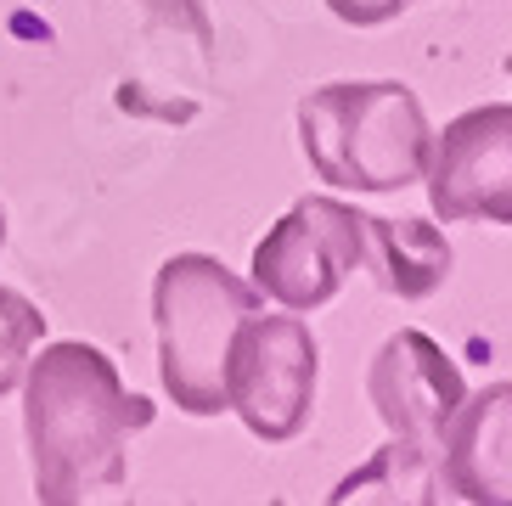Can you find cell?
I'll list each match as a JSON object with an SVG mask.
<instances>
[{"label": "cell", "instance_id": "4", "mask_svg": "<svg viewBox=\"0 0 512 506\" xmlns=\"http://www.w3.org/2000/svg\"><path fill=\"white\" fill-rule=\"evenodd\" d=\"M316 377L321 349L299 315H242L226 355V411H237L254 439L265 445L299 439L316 411Z\"/></svg>", "mask_w": 512, "mask_h": 506}, {"label": "cell", "instance_id": "9", "mask_svg": "<svg viewBox=\"0 0 512 506\" xmlns=\"http://www.w3.org/2000/svg\"><path fill=\"white\" fill-rule=\"evenodd\" d=\"M361 270L377 282V293L394 298H428L451 276V242L434 220H389V214H366V253Z\"/></svg>", "mask_w": 512, "mask_h": 506}, {"label": "cell", "instance_id": "10", "mask_svg": "<svg viewBox=\"0 0 512 506\" xmlns=\"http://www.w3.org/2000/svg\"><path fill=\"white\" fill-rule=\"evenodd\" d=\"M40 338H46V315L34 310L17 287H0V400L17 388Z\"/></svg>", "mask_w": 512, "mask_h": 506}, {"label": "cell", "instance_id": "5", "mask_svg": "<svg viewBox=\"0 0 512 506\" xmlns=\"http://www.w3.org/2000/svg\"><path fill=\"white\" fill-rule=\"evenodd\" d=\"M361 253H366V209L338 203V197H299L254 242V287L293 315L321 310L361 270Z\"/></svg>", "mask_w": 512, "mask_h": 506}, {"label": "cell", "instance_id": "7", "mask_svg": "<svg viewBox=\"0 0 512 506\" xmlns=\"http://www.w3.org/2000/svg\"><path fill=\"white\" fill-rule=\"evenodd\" d=\"M428 209L434 220H512V107L490 102L473 107L462 119L428 141Z\"/></svg>", "mask_w": 512, "mask_h": 506}, {"label": "cell", "instance_id": "1", "mask_svg": "<svg viewBox=\"0 0 512 506\" xmlns=\"http://www.w3.org/2000/svg\"><path fill=\"white\" fill-rule=\"evenodd\" d=\"M17 383H23V439H29L34 501L74 506L85 495L124 490L130 439L152 428L158 405L124 388L113 355L96 343L62 338L46 343Z\"/></svg>", "mask_w": 512, "mask_h": 506}, {"label": "cell", "instance_id": "8", "mask_svg": "<svg viewBox=\"0 0 512 506\" xmlns=\"http://www.w3.org/2000/svg\"><path fill=\"white\" fill-rule=\"evenodd\" d=\"M512 388L490 383L484 394H467L439 439L434 484L445 495H462L473 506L512 501Z\"/></svg>", "mask_w": 512, "mask_h": 506}, {"label": "cell", "instance_id": "3", "mask_svg": "<svg viewBox=\"0 0 512 506\" xmlns=\"http://www.w3.org/2000/svg\"><path fill=\"white\" fill-rule=\"evenodd\" d=\"M265 310V293L226 270L214 253H169L152 282L158 377L175 411L220 417L226 411V355L242 315Z\"/></svg>", "mask_w": 512, "mask_h": 506}, {"label": "cell", "instance_id": "12", "mask_svg": "<svg viewBox=\"0 0 512 506\" xmlns=\"http://www.w3.org/2000/svg\"><path fill=\"white\" fill-rule=\"evenodd\" d=\"M0 248H6V209H0Z\"/></svg>", "mask_w": 512, "mask_h": 506}, {"label": "cell", "instance_id": "11", "mask_svg": "<svg viewBox=\"0 0 512 506\" xmlns=\"http://www.w3.org/2000/svg\"><path fill=\"white\" fill-rule=\"evenodd\" d=\"M417 0H327V12L349 29H377V23H389V17L411 12Z\"/></svg>", "mask_w": 512, "mask_h": 506}, {"label": "cell", "instance_id": "2", "mask_svg": "<svg viewBox=\"0 0 512 506\" xmlns=\"http://www.w3.org/2000/svg\"><path fill=\"white\" fill-rule=\"evenodd\" d=\"M428 119L400 79H332L299 102V147L327 186L406 192L428 164Z\"/></svg>", "mask_w": 512, "mask_h": 506}, {"label": "cell", "instance_id": "6", "mask_svg": "<svg viewBox=\"0 0 512 506\" xmlns=\"http://www.w3.org/2000/svg\"><path fill=\"white\" fill-rule=\"evenodd\" d=\"M366 394H372L383 428L394 433V445L417 456L428 473L439 462V439L445 422L456 417V405L467 400V383L456 372V360L439 349L428 332H389L383 349L372 355L366 372Z\"/></svg>", "mask_w": 512, "mask_h": 506}]
</instances>
